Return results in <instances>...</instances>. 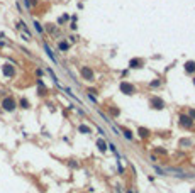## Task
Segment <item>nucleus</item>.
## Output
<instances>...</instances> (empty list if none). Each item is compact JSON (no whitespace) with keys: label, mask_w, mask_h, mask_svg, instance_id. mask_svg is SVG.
<instances>
[{"label":"nucleus","mask_w":195,"mask_h":193,"mask_svg":"<svg viewBox=\"0 0 195 193\" xmlns=\"http://www.w3.org/2000/svg\"><path fill=\"white\" fill-rule=\"evenodd\" d=\"M2 107H4V110H7V112H14L15 107H17V103L12 96H7V98H4V102H2Z\"/></svg>","instance_id":"nucleus-1"},{"label":"nucleus","mask_w":195,"mask_h":193,"mask_svg":"<svg viewBox=\"0 0 195 193\" xmlns=\"http://www.w3.org/2000/svg\"><path fill=\"white\" fill-rule=\"evenodd\" d=\"M178 120H180V125H182V127H185V129H190V127L193 125V119H192L190 115L182 114V115L178 117Z\"/></svg>","instance_id":"nucleus-2"},{"label":"nucleus","mask_w":195,"mask_h":193,"mask_svg":"<svg viewBox=\"0 0 195 193\" xmlns=\"http://www.w3.org/2000/svg\"><path fill=\"white\" fill-rule=\"evenodd\" d=\"M119 88H121V91H122L124 95H132L134 91H136V88H134V86L131 85V83H127V81H122Z\"/></svg>","instance_id":"nucleus-3"},{"label":"nucleus","mask_w":195,"mask_h":193,"mask_svg":"<svg viewBox=\"0 0 195 193\" xmlns=\"http://www.w3.org/2000/svg\"><path fill=\"white\" fill-rule=\"evenodd\" d=\"M149 105L154 108V110H163V108H165V102H163L161 98H156V96H153L149 100Z\"/></svg>","instance_id":"nucleus-4"},{"label":"nucleus","mask_w":195,"mask_h":193,"mask_svg":"<svg viewBox=\"0 0 195 193\" xmlns=\"http://www.w3.org/2000/svg\"><path fill=\"white\" fill-rule=\"evenodd\" d=\"M82 76H83V80H87V81H93V71L88 68V66H82Z\"/></svg>","instance_id":"nucleus-5"},{"label":"nucleus","mask_w":195,"mask_h":193,"mask_svg":"<svg viewBox=\"0 0 195 193\" xmlns=\"http://www.w3.org/2000/svg\"><path fill=\"white\" fill-rule=\"evenodd\" d=\"M2 73L5 75V76H9V78H12V76L15 75V69H14L12 64H4V66H2Z\"/></svg>","instance_id":"nucleus-6"},{"label":"nucleus","mask_w":195,"mask_h":193,"mask_svg":"<svg viewBox=\"0 0 195 193\" xmlns=\"http://www.w3.org/2000/svg\"><path fill=\"white\" fill-rule=\"evenodd\" d=\"M97 148H99V151H100V153H105L107 149V142L104 141V139H99V141H97Z\"/></svg>","instance_id":"nucleus-7"},{"label":"nucleus","mask_w":195,"mask_h":193,"mask_svg":"<svg viewBox=\"0 0 195 193\" xmlns=\"http://www.w3.org/2000/svg\"><path fill=\"white\" fill-rule=\"evenodd\" d=\"M78 132H82V134H92V129H90L88 125L82 124V125H78Z\"/></svg>","instance_id":"nucleus-8"},{"label":"nucleus","mask_w":195,"mask_h":193,"mask_svg":"<svg viewBox=\"0 0 195 193\" xmlns=\"http://www.w3.org/2000/svg\"><path fill=\"white\" fill-rule=\"evenodd\" d=\"M185 71H187V73H190V75H192V73H193V71H195V63H193V61H188V63H187V64H185Z\"/></svg>","instance_id":"nucleus-9"},{"label":"nucleus","mask_w":195,"mask_h":193,"mask_svg":"<svg viewBox=\"0 0 195 193\" xmlns=\"http://www.w3.org/2000/svg\"><path fill=\"white\" fill-rule=\"evenodd\" d=\"M141 64H143L141 59H131L129 61V68H141Z\"/></svg>","instance_id":"nucleus-10"},{"label":"nucleus","mask_w":195,"mask_h":193,"mask_svg":"<svg viewBox=\"0 0 195 193\" xmlns=\"http://www.w3.org/2000/svg\"><path fill=\"white\" fill-rule=\"evenodd\" d=\"M138 134H139V137H141V139H146V137L149 136V131H148V129H144V127H139Z\"/></svg>","instance_id":"nucleus-11"},{"label":"nucleus","mask_w":195,"mask_h":193,"mask_svg":"<svg viewBox=\"0 0 195 193\" xmlns=\"http://www.w3.org/2000/svg\"><path fill=\"white\" fill-rule=\"evenodd\" d=\"M44 49H46V54L49 56V59H53V61L56 63V58H54V54H53V51L49 49V46H48V44H44Z\"/></svg>","instance_id":"nucleus-12"},{"label":"nucleus","mask_w":195,"mask_h":193,"mask_svg":"<svg viewBox=\"0 0 195 193\" xmlns=\"http://www.w3.org/2000/svg\"><path fill=\"white\" fill-rule=\"evenodd\" d=\"M124 137H126V139H127V141H131V139H132V132L131 131H127V129H124Z\"/></svg>","instance_id":"nucleus-13"},{"label":"nucleus","mask_w":195,"mask_h":193,"mask_svg":"<svg viewBox=\"0 0 195 193\" xmlns=\"http://www.w3.org/2000/svg\"><path fill=\"white\" fill-rule=\"evenodd\" d=\"M154 171L158 173V175H161V176H165V175H166V171L163 170V168H160V166H156V164H154Z\"/></svg>","instance_id":"nucleus-14"},{"label":"nucleus","mask_w":195,"mask_h":193,"mask_svg":"<svg viewBox=\"0 0 195 193\" xmlns=\"http://www.w3.org/2000/svg\"><path fill=\"white\" fill-rule=\"evenodd\" d=\"M21 107H22V108H29V107H31L29 102H27V98H21Z\"/></svg>","instance_id":"nucleus-15"},{"label":"nucleus","mask_w":195,"mask_h":193,"mask_svg":"<svg viewBox=\"0 0 195 193\" xmlns=\"http://www.w3.org/2000/svg\"><path fill=\"white\" fill-rule=\"evenodd\" d=\"M34 27H36V31H37L39 34H43V32H44V29L41 27V24H39V22H34Z\"/></svg>","instance_id":"nucleus-16"},{"label":"nucleus","mask_w":195,"mask_h":193,"mask_svg":"<svg viewBox=\"0 0 195 193\" xmlns=\"http://www.w3.org/2000/svg\"><path fill=\"white\" fill-rule=\"evenodd\" d=\"M68 47H70V46H68V42H60V49H61V51H66Z\"/></svg>","instance_id":"nucleus-17"},{"label":"nucleus","mask_w":195,"mask_h":193,"mask_svg":"<svg viewBox=\"0 0 195 193\" xmlns=\"http://www.w3.org/2000/svg\"><path fill=\"white\" fill-rule=\"evenodd\" d=\"M87 96H88V100H90V102L97 103V96H95V95H92V93H88V95H87Z\"/></svg>","instance_id":"nucleus-18"},{"label":"nucleus","mask_w":195,"mask_h":193,"mask_svg":"<svg viewBox=\"0 0 195 193\" xmlns=\"http://www.w3.org/2000/svg\"><path fill=\"white\" fill-rule=\"evenodd\" d=\"M188 115H190V117H192V119L195 120V110H193V108H190V110H188Z\"/></svg>","instance_id":"nucleus-19"},{"label":"nucleus","mask_w":195,"mask_h":193,"mask_svg":"<svg viewBox=\"0 0 195 193\" xmlns=\"http://www.w3.org/2000/svg\"><path fill=\"white\" fill-rule=\"evenodd\" d=\"M68 164H70V168H78V163H75V161H70Z\"/></svg>","instance_id":"nucleus-20"},{"label":"nucleus","mask_w":195,"mask_h":193,"mask_svg":"<svg viewBox=\"0 0 195 193\" xmlns=\"http://www.w3.org/2000/svg\"><path fill=\"white\" fill-rule=\"evenodd\" d=\"M97 131H99V134H102V136H105V131H104L102 127H99V125H97Z\"/></svg>","instance_id":"nucleus-21"},{"label":"nucleus","mask_w":195,"mask_h":193,"mask_svg":"<svg viewBox=\"0 0 195 193\" xmlns=\"http://www.w3.org/2000/svg\"><path fill=\"white\" fill-rule=\"evenodd\" d=\"M180 144H182V146H190V144H192V142H190V141H185V139H183V141L180 142Z\"/></svg>","instance_id":"nucleus-22"},{"label":"nucleus","mask_w":195,"mask_h":193,"mask_svg":"<svg viewBox=\"0 0 195 193\" xmlns=\"http://www.w3.org/2000/svg\"><path fill=\"white\" fill-rule=\"evenodd\" d=\"M115 193H122V186H121V185H117V186H115Z\"/></svg>","instance_id":"nucleus-23"},{"label":"nucleus","mask_w":195,"mask_h":193,"mask_svg":"<svg viewBox=\"0 0 195 193\" xmlns=\"http://www.w3.org/2000/svg\"><path fill=\"white\" fill-rule=\"evenodd\" d=\"M151 86H160V80L158 81H151Z\"/></svg>","instance_id":"nucleus-24"},{"label":"nucleus","mask_w":195,"mask_h":193,"mask_svg":"<svg viewBox=\"0 0 195 193\" xmlns=\"http://www.w3.org/2000/svg\"><path fill=\"white\" fill-rule=\"evenodd\" d=\"M156 153H160V154H166V151H165V149H158V148H156Z\"/></svg>","instance_id":"nucleus-25"},{"label":"nucleus","mask_w":195,"mask_h":193,"mask_svg":"<svg viewBox=\"0 0 195 193\" xmlns=\"http://www.w3.org/2000/svg\"><path fill=\"white\" fill-rule=\"evenodd\" d=\"M126 193H134V191H132V190H127V191H126Z\"/></svg>","instance_id":"nucleus-26"}]
</instances>
